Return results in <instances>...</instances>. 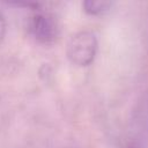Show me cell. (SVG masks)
<instances>
[{"mask_svg":"<svg viewBox=\"0 0 148 148\" xmlns=\"http://www.w3.org/2000/svg\"><path fill=\"white\" fill-rule=\"evenodd\" d=\"M97 52V38L91 31H80L75 34L67 47L69 60L77 66L84 67L90 65Z\"/></svg>","mask_w":148,"mask_h":148,"instance_id":"obj_1","label":"cell"},{"mask_svg":"<svg viewBox=\"0 0 148 148\" xmlns=\"http://www.w3.org/2000/svg\"><path fill=\"white\" fill-rule=\"evenodd\" d=\"M30 30L34 37L42 44H52L58 36L56 21L45 14H36L32 16Z\"/></svg>","mask_w":148,"mask_h":148,"instance_id":"obj_2","label":"cell"},{"mask_svg":"<svg viewBox=\"0 0 148 148\" xmlns=\"http://www.w3.org/2000/svg\"><path fill=\"white\" fill-rule=\"evenodd\" d=\"M112 6L111 1L106 0H87L83 2V9L89 15H99L110 9Z\"/></svg>","mask_w":148,"mask_h":148,"instance_id":"obj_3","label":"cell"},{"mask_svg":"<svg viewBox=\"0 0 148 148\" xmlns=\"http://www.w3.org/2000/svg\"><path fill=\"white\" fill-rule=\"evenodd\" d=\"M5 34H6V21H5L3 15L0 13V43L2 42Z\"/></svg>","mask_w":148,"mask_h":148,"instance_id":"obj_4","label":"cell"}]
</instances>
